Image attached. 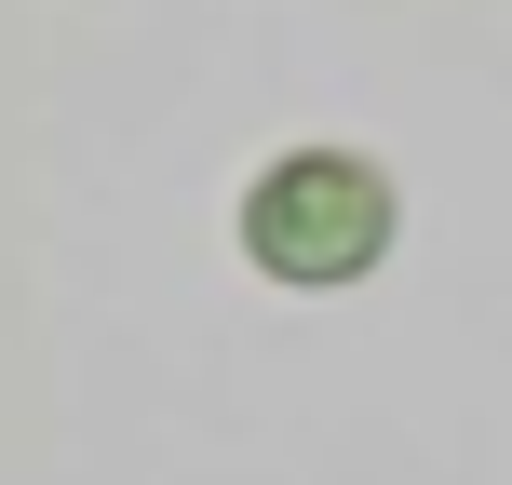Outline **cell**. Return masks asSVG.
Returning <instances> with one entry per match:
<instances>
[{"instance_id":"cell-1","label":"cell","mask_w":512,"mask_h":485,"mask_svg":"<svg viewBox=\"0 0 512 485\" xmlns=\"http://www.w3.org/2000/svg\"><path fill=\"white\" fill-rule=\"evenodd\" d=\"M243 243H256L270 283H351V270H378V243H391V189L364 176L351 149H283V162H256V189H243Z\"/></svg>"}]
</instances>
